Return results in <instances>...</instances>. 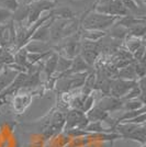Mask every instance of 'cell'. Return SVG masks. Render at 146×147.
Here are the masks:
<instances>
[{"instance_id": "obj_12", "label": "cell", "mask_w": 146, "mask_h": 147, "mask_svg": "<svg viewBox=\"0 0 146 147\" xmlns=\"http://www.w3.org/2000/svg\"><path fill=\"white\" fill-rule=\"evenodd\" d=\"M63 51H64V55L67 58L69 59H74L76 56H78L80 54V51H81V43L79 42H69L67 43L64 47H63Z\"/></svg>"}, {"instance_id": "obj_9", "label": "cell", "mask_w": 146, "mask_h": 147, "mask_svg": "<svg viewBox=\"0 0 146 147\" xmlns=\"http://www.w3.org/2000/svg\"><path fill=\"white\" fill-rule=\"evenodd\" d=\"M145 23V18H140V17H135L132 14H126L123 16L116 20V24L121 25L125 29H131L137 24H144Z\"/></svg>"}, {"instance_id": "obj_16", "label": "cell", "mask_w": 146, "mask_h": 147, "mask_svg": "<svg viewBox=\"0 0 146 147\" xmlns=\"http://www.w3.org/2000/svg\"><path fill=\"white\" fill-rule=\"evenodd\" d=\"M105 35H107V32L95 30H84L81 34V36L85 38V41H89V42H99Z\"/></svg>"}, {"instance_id": "obj_8", "label": "cell", "mask_w": 146, "mask_h": 147, "mask_svg": "<svg viewBox=\"0 0 146 147\" xmlns=\"http://www.w3.org/2000/svg\"><path fill=\"white\" fill-rule=\"evenodd\" d=\"M18 74L19 73L17 70L8 67V66H6V68H3V70L0 73V93L10 86V84L14 80Z\"/></svg>"}, {"instance_id": "obj_11", "label": "cell", "mask_w": 146, "mask_h": 147, "mask_svg": "<svg viewBox=\"0 0 146 147\" xmlns=\"http://www.w3.org/2000/svg\"><path fill=\"white\" fill-rule=\"evenodd\" d=\"M28 53H45L52 51L49 42H39V41H29L23 46Z\"/></svg>"}, {"instance_id": "obj_5", "label": "cell", "mask_w": 146, "mask_h": 147, "mask_svg": "<svg viewBox=\"0 0 146 147\" xmlns=\"http://www.w3.org/2000/svg\"><path fill=\"white\" fill-rule=\"evenodd\" d=\"M65 115L66 113L62 111H56L49 121V125L44 129V135L49 138L59 133L62 129H64L65 126Z\"/></svg>"}, {"instance_id": "obj_13", "label": "cell", "mask_w": 146, "mask_h": 147, "mask_svg": "<svg viewBox=\"0 0 146 147\" xmlns=\"http://www.w3.org/2000/svg\"><path fill=\"white\" fill-rule=\"evenodd\" d=\"M145 125H140L136 129H134L131 134H128L124 140H130L140 143L141 145H146V134Z\"/></svg>"}, {"instance_id": "obj_26", "label": "cell", "mask_w": 146, "mask_h": 147, "mask_svg": "<svg viewBox=\"0 0 146 147\" xmlns=\"http://www.w3.org/2000/svg\"><path fill=\"white\" fill-rule=\"evenodd\" d=\"M96 99H95V96L93 94H88L87 97L85 98V100H84V103H82V107H81V111L84 112V113H87L88 111L90 110V109H92L95 105H96Z\"/></svg>"}, {"instance_id": "obj_22", "label": "cell", "mask_w": 146, "mask_h": 147, "mask_svg": "<svg viewBox=\"0 0 146 147\" xmlns=\"http://www.w3.org/2000/svg\"><path fill=\"white\" fill-rule=\"evenodd\" d=\"M125 45H126L128 51L132 54L140 46L144 45V38H139V37H134L128 35L126 38H125Z\"/></svg>"}, {"instance_id": "obj_27", "label": "cell", "mask_w": 146, "mask_h": 147, "mask_svg": "<svg viewBox=\"0 0 146 147\" xmlns=\"http://www.w3.org/2000/svg\"><path fill=\"white\" fill-rule=\"evenodd\" d=\"M66 132V134L68 136H70V137H76V138H80V137H85V136H89V133L85 131V129H67L65 131Z\"/></svg>"}, {"instance_id": "obj_19", "label": "cell", "mask_w": 146, "mask_h": 147, "mask_svg": "<svg viewBox=\"0 0 146 147\" xmlns=\"http://www.w3.org/2000/svg\"><path fill=\"white\" fill-rule=\"evenodd\" d=\"M73 59H69L65 56L58 55V59H57V65H56V71L55 73H59L61 75L67 73L69 70V68L72 66Z\"/></svg>"}, {"instance_id": "obj_14", "label": "cell", "mask_w": 146, "mask_h": 147, "mask_svg": "<svg viewBox=\"0 0 146 147\" xmlns=\"http://www.w3.org/2000/svg\"><path fill=\"white\" fill-rule=\"evenodd\" d=\"M57 59H58V54L54 52L52 55H49L44 64V70L47 77H52L53 74H55L56 71V65H57Z\"/></svg>"}, {"instance_id": "obj_30", "label": "cell", "mask_w": 146, "mask_h": 147, "mask_svg": "<svg viewBox=\"0 0 146 147\" xmlns=\"http://www.w3.org/2000/svg\"><path fill=\"white\" fill-rule=\"evenodd\" d=\"M68 1L72 3H81V2H85L86 0H68Z\"/></svg>"}, {"instance_id": "obj_34", "label": "cell", "mask_w": 146, "mask_h": 147, "mask_svg": "<svg viewBox=\"0 0 146 147\" xmlns=\"http://www.w3.org/2000/svg\"><path fill=\"white\" fill-rule=\"evenodd\" d=\"M26 2V0H23V3H25Z\"/></svg>"}, {"instance_id": "obj_7", "label": "cell", "mask_w": 146, "mask_h": 147, "mask_svg": "<svg viewBox=\"0 0 146 147\" xmlns=\"http://www.w3.org/2000/svg\"><path fill=\"white\" fill-rule=\"evenodd\" d=\"M55 20V18H51L49 20H47L44 24H42L39 29H37L34 34L31 36L30 41H39V42H49V29L51 25L53 23V21Z\"/></svg>"}, {"instance_id": "obj_32", "label": "cell", "mask_w": 146, "mask_h": 147, "mask_svg": "<svg viewBox=\"0 0 146 147\" xmlns=\"http://www.w3.org/2000/svg\"><path fill=\"white\" fill-rule=\"evenodd\" d=\"M3 68H5V66H3L2 64H0V73H1L2 70H3Z\"/></svg>"}, {"instance_id": "obj_3", "label": "cell", "mask_w": 146, "mask_h": 147, "mask_svg": "<svg viewBox=\"0 0 146 147\" xmlns=\"http://www.w3.org/2000/svg\"><path fill=\"white\" fill-rule=\"evenodd\" d=\"M95 11L98 13H102L107 16H112V17H123L128 14V10L124 8L121 0H111L107 3H102L96 7Z\"/></svg>"}, {"instance_id": "obj_28", "label": "cell", "mask_w": 146, "mask_h": 147, "mask_svg": "<svg viewBox=\"0 0 146 147\" xmlns=\"http://www.w3.org/2000/svg\"><path fill=\"white\" fill-rule=\"evenodd\" d=\"M12 18V12L0 7V24H6Z\"/></svg>"}, {"instance_id": "obj_35", "label": "cell", "mask_w": 146, "mask_h": 147, "mask_svg": "<svg viewBox=\"0 0 146 147\" xmlns=\"http://www.w3.org/2000/svg\"><path fill=\"white\" fill-rule=\"evenodd\" d=\"M49 1H55V2H56V0H49Z\"/></svg>"}, {"instance_id": "obj_25", "label": "cell", "mask_w": 146, "mask_h": 147, "mask_svg": "<svg viewBox=\"0 0 146 147\" xmlns=\"http://www.w3.org/2000/svg\"><path fill=\"white\" fill-rule=\"evenodd\" d=\"M19 6V0H0V7L12 13L18 9Z\"/></svg>"}, {"instance_id": "obj_15", "label": "cell", "mask_w": 146, "mask_h": 147, "mask_svg": "<svg viewBox=\"0 0 146 147\" xmlns=\"http://www.w3.org/2000/svg\"><path fill=\"white\" fill-rule=\"evenodd\" d=\"M28 14H29V5L23 3L22 6L20 5L19 8L12 13V20L13 22H18V23H22L28 19Z\"/></svg>"}, {"instance_id": "obj_17", "label": "cell", "mask_w": 146, "mask_h": 147, "mask_svg": "<svg viewBox=\"0 0 146 147\" xmlns=\"http://www.w3.org/2000/svg\"><path fill=\"white\" fill-rule=\"evenodd\" d=\"M51 13L54 18L59 17V19H64V20H72L75 18V12L68 7H62L58 9H53Z\"/></svg>"}, {"instance_id": "obj_18", "label": "cell", "mask_w": 146, "mask_h": 147, "mask_svg": "<svg viewBox=\"0 0 146 147\" xmlns=\"http://www.w3.org/2000/svg\"><path fill=\"white\" fill-rule=\"evenodd\" d=\"M119 79H126V80H136V74L134 69V65H126L124 67H121V70L118 73Z\"/></svg>"}, {"instance_id": "obj_24", "label": "cell", "mask_w": 146, "mask_h": 147, "mask_svg": "<svg viewBox=\"0 0 146 147\" xmlns=\"http://www.w3.org/2000/svg\"><path fill=\"white\" fill-rule=\"evenodd\" d=\"M146 32V28H145V23L144 24H137L128 29V35L130 36H134V37H139V38H144V35H145Z\"/></svg>"}, {"instance_id": "obj_6", "label": "cell", "mask_w": 146, "mask_h": 147, "mask_svg": "<svg viewBox=\"0 0 146 147\" xmlns=\"http://www.w3.org/2000/svg\"><path fill=\"white\" fill-rule=\"evenodd\" d=\"M123 103L124 102L121 99L114 98V97H111V96H103L96 103V105L98 108H100L101 110L105 111L110 114L111 112L123 110Z\"/></svg>"}, {"instance_id": "obj_1", "label": "cell", "mask_w": 146, "mask_h": 147, "mask_svg": "<svg viewBox=\"0 0 146 147\" xmlns=\"http://www.w3.org/2000/svg\"><path fill=\"white\" fill-rule=\"evenodd\" d=\"M119 17L107 16L102 13L90 12L82 21L84 30H95V31H105L109 30L112 25L116 22Z\"/></svg>"}, {"instance_id": "obj_20", "label": "cell", "mask_w": 146, "mask_h": 147, "mask_svg": "<svg viewBox=\"0 0 146 147\" xmlns=\"http://www.w3.org/2000/svg\"><path fill=\"white\" fill-rule=\"evenodd\" d=\"M110 36H112L113 38H116V40H125L126 36L128 35V30L123 28L121 25L114 24L110 28Z\"/></svg>"}, {"instance_id": "obj_2", "label": "cell", "mask_w": 146, "mask_h": 147, "mask_svg": "<svg viewBox=\"0 0 146 147\" xmlns=\"http://www.w3.org/2000/svg\"><path fill=\"white\" fill-rule=\"evenodd\" d=\"M88 119L86 117L85 113L78 109H72L66 113L65 115V126L64 129H85L88 125Z\"/></svg>"}, {"instance_id": "obj_31", "label": "cell", "mask_w": 146, "mask_h": 147, "mask_svg": "<svg viewBox=\"0 0 146 147\" xmlns=\"http://www.w3.org/2000/svg\"><path fill=\"white\" fill-rule=\"evenodd\" d=\"M33 1H36V0H26V5H29V3H31V2H33Z\"/></svg>"}, {"instance_id": "obj_21", "label": "cell", "mask_w": 146, "mask_h": 147, "mask_svg": "<svg viewBox=\"0 0 146 147\" xmlns=\"http://www.w3.org/2000/svg\"><path fill=\"white\" fill-rule=\"evenodd\" d=\"M79 55L81 56V58H82V59H84V61H85L89 66H92V65H93V63H95L96 59H97L99 53H98L97 49H81Z\"/></svg>"}, {"instance_id": "obj_10", "label": "cell", "mask_w": 146, "mask_h": 147, "mask_svg": "<svg viewBox=\"0 0 146 147\" xmlns=\"http://www.w3.org/2000/svg\"><path fill=\"white\" fill-rule=\"evenodd\" d=\"M90 70H91V66H89V65L81 58V56L78 55L73 59V63H72V66L69 68V70L65 74L89 73ZM65 74H63V75H65Z\"/></svg>"}, {"instance_id": "obj_29", "label": "cell", "mask_w": 146, "mask_h": 147, "mask_svg": "<svg viewBox=\"0 0 146 147\" xmlns=\"http://www.w3.org/2000/svg\"><path fill=\"white\" fill-rule=\"evenodd\" d=\"M132 57L136 61H144V58H145V46L144 45L140 46L135 52L132 53Z\"/></svg>"}, {"instance_id": "obj_4", "label": "cell", "mask_w": 146, "mask_h": 147, "mask_svg": "<svg viewBox=\"0 0 146 147\" xmlns=\"http://www.w3.org/2000/svg\"><path fill=\"white\" fill-rule=\"evenodd\" d=\"M134 86H136V80L116 79L114 81H111L109 96L122 99Z\"/></svg>"}, {"instance_id": "obj_33", "label": "cell", "mask_w": 146, "mask_h": 147, "mask_svg": "<svg viewBox=\"0 0 146 147\" xmlns=\"http://www.w3.org/2000/svg\"><path fill=\"white\" fill-rule=\"evenodd\" d=\"M141 147H146V145H141Z\"/></svg>"}, {"instance_id": "obj_23", "label": "cell", "mask_w": 146, "mask_h": 147, "mask_svg": "<svg viewBox=\"0 0 146 147\" xmlns=\"http://www.w3.org/2000/svg\"><path fill=\"white\" fill-rule=\"evenodd\" d=\"M123 102H124L123 109L125 111H136L145 107V103L143 101H141L140 99H132V100H126Z\"/></svg>"}]
</instances>
